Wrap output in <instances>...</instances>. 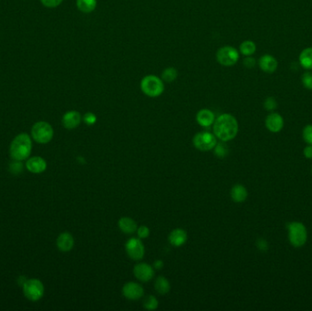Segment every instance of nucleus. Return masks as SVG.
I'll list each match as a JSON object with an SVG mask.
<instances>
[{"label": "nucleus", "mask_w": 312, "mask_h": 311, "mask_svg": "<svg viewBox=\"0 0 312 311\" xmlns=\"http://www.w3.org/2000/svg\"><path fill=\"white\" fill-rule=\"evenodd\" d=\"M97 0H77L76 6L78 9L85 14L93 12L97 8Z\"/></svg>", "instance_id": "412c9836"}, {"label": "nucleus", "mask_w": 312, "mask_h": 311, "mask_svg": "<svg viewBox=\"0 0 312 311\" xmlns=\"http://www.w3.org/2000/svg\"><path fill=\"white\" fill-rule=\"evenodd\" d=\"M26 167L32 173H41L47 169V162L40 156H34L27 161Z\"/></svg>", "instance_id": "ddd939ff"}, {"label": "nucleus", "mask_w": 312, "mask_h": 311, "mask_svg": "<svg viewBox=\"0 0 312 311\" xmlns=\"http://www.w3.org/2000/svg\"><path fill=\"white\" fill-rule=\"evenodd\" d=\"M260 67L265 72L272 73L277 68V61L274 57L270 55H264L260 58Z\"/></svg>", "instance_id": "a211bd4d"}, {"label": "nucleus", "mask_w": 312, "mask_h": 311, "mask_svg": "<svg viewBox=\"0 0 312 311\" xmlns=\"http://www.w3.org/2000/svg\"><path fill=\"white\" fill-rule=\"evenodd\" d=\"M158 299L156 296L151 295V296H146L143 299V308L147 311H155L158 308Z\"/></svg>", "instance_id": "a878e982"}, {"label": "nucleus", "mask_w": 312, "mask_h": 311, "mask_svg": "<svg viewBox=\"0 0 312 311\" xmlns=\"http://www.w3.org/2000/svg\"><path fill=\"white\" fill-rule=\"evenodd\" d=\"M214 134L216 138L222 141L233 140L238 133V122L237 119L228 113L218 116L214 122Z\"/></svg>", "instance_id": "f257e3e1"}, {"label": "nucleus", "mask_w": 312, "mask_h": 311, "mask_svg": "<svg viewBox=\"0 0 312 311\" xmlns=\"http://www.w3.org/2000/svg\"><path fill=\"white\" fill-rule=\"evenodd\" d=\"M308 233L302 223L293 222L289 225V239L292 245L300 247L307 242Z\"/></svg>", "instance_id": "423d86ee"}, {"label": "nucleus", "mask_w": 312, "mask_h": 311, "mask_svg": "<svg viewBox=\"0 0 312 311\" xmlns=\"http://www.w3.org/2000/svg\"><path fill=\"white\" fill-rule=\"evenodd\" d=\"M256 44L250 40H245L240 45V52L245 56H251L256 52Z\"/></svg>", "instance_id": "393cba45"}, {"label": "nucleus", "mask_w": 312, "mask_h": 311, "mask_svg": "<svg viewBox=\"0 0 312 311\" xmlns=\"http://www.w3.org/2000/svg\"><path fill=\"white\" fill-rule=\"evenodd\" d=\"M44 285L37 278H31L24 282L23 293L30 301H37L44 295Z\"/></svg>", "instance_id": "39448f33"}, {"label": "nucleus", "mask_w": 312, "mask_h": 311, "mask_svg": "<svg viewBox=\"0 0 312 311\" xmlns=\"http://www.w3.org/2000/svg\"><path fill=\"white\" fill-rule=\"evenodd\" d=\"M216 60L224 67L234 66L239 59V52L231 46H224L216 52Z\"/></svg>", "instance_id": "0eeeda50"}, {"label": "nucleus", "mask_w": 312, "mask_h": 311, "mask_svg": "<svg viewBox=\"0 0 312 311\" xmlns=\"http://www.w3.org/2000/svg\"><path fill=\"white\" fill-rule=\"evenodd\" d=\"M266 126L270 132L278 133L282 130L283 126H284V120L278 113L273 112L267 117Z\"/></svg>", "instance_id": "4468645a"}, {"label": "nucleus", "mask_w": 312, "mask_h": 311, "mask_svg": "<svg viewBox=\"0 0 312 311\" xmlns=\"http://www.w3.org/2000/svg\"><path fill=\"white\" fill-rule=\"evenodd\" d=\"M186 240H187V234L186 231L182 228L173 230L168 237L169 243L176 247L182 246L183 244H186Z\"/></svg>", "instance_id": "f3484780"}, {"label": "nucleus", "mask_w": 312, "mask_h": 311, "mask_svg": "<svg viewBox=\"0 0 312 311\" xmlns=\"http://www.w3.org/2000/svg\"><path fill=\"white\" fill-rule=\"evenodd\" d=\"M122 295L127 299L138 300L144 295V290L140 284L136 282H128L122 288Z\"/></svg>", "instance_id": "9d476101"}, {"label": "nucleus", "mask_w": 312, "mask_h": 311, "mask_svg": "<svg viewBox=\"0 0 312 311\" xmlns=\"http://www.w3.org/2000/svg\"><path fill=\"white\" fill-rule=\"evenodd\" d=\"M215 114L214 112L208 109H202L196 114V121L202 127H209L215 122Z\"/></svg>", "instance_id": "dca6fc26"}, {"label": "nucleus", "mask_w": 312, "mask_h": 311, "mask_svg": "<svg viewBox=\"0 0 312 311\" xmlns=\"http://www.w3.org/2000/svg\"><path fill=\"white\" fill-rule=\"evenodd\" d=\"M299 62L306 69H312V48H308L300 53Z\"/></svg>", "instance_id": "5701e85b"}, {"label": "nucleus", "mask_w": 312, "mask_h": 311, "mask_svg": "<svg viewBox=\"0 0 312 311\" xmlns=\"http://www.w3.org/2000/svg\"><path fill=\"white\" fill-rule=\"evenodd\" d=\"M32 150V141L29 134L17 135L10 144L9 154L12 159L21 162L30 157Z\"/></svg>", "instance_id": "f03ea898"}, {"label": "nucleus", "mask_w": 312, "mask_h": 311, "mask_svg": "<svg viewBox=\"0 0 312 311\" xmlns=\"http://www.w3.org/2000/svg\"><path fill=\"white\" fill-rule=\"evenodd\" d=\"M302 83L305 88L308 89H312V73L307 72L302 76Z\"/></svg>", "instance_id": "c756f323"}, {"label": "nucleus", "mask_w": 312, "mask_h": 311, "mask_svg": "<svg viewBox=\"0 0 312 311\" xmlns=\"http://www.w3.org/2000/svg\"><path fill=\"white\" fill-rule=\"evenodd\" d=\"M141 90L150 98L161 96L164 91V81L156 75H147L141 79Z\"/></svg>", "instance_id": "7ed1b4c3"}, {"label": "nucleus", "mask_w": 312, "mask_h": 311, "mask_svg": "<svg viewBox=\"0 0 312 311\" xmlns=\"http://www.w3.org/2000/svg\"><path fill=\"white\" fill-rule=\"evenodd\" d=\"M155 288L156 290L161 295H165L167 294L170 289H171V285L169 280L164 277V276H158L155 282Z\"/></svg>", "instance_id": "4be33fe9"}, {"label": "nucleus", "mask_w": 312, "mask_h": 311, "mask_svg": "<svg viewBox=\"0 0 312 311\" xmlns=\"http://www.w3.org/2000/svg\"><path fill=\"white\" fill-rule=\"evenodd\" d=\"M303 138L305 141L312 145V125H308L303 130Z\"/></svg>", "instance_id": "c85d7f7f"}, {"label": "nucleus", "mask_w": 312, "mask_h": 311, "mask_svg": "<svg viewBox=\"0 0 312 311\" xmlns=\"http://www.w3.org/2000/svg\"><path fill=\"white\" fill-rule=\"evenodd\" d=\"M137 235L140 239L147 238L150 236V229L145 225H141L139 228H137Z\"/></svg>", "instance_id": "473e14b6"}, {"label": "nucleus", "mask_w": 312, "mask_h": 311, "mask_svg": "<svg viewBox=\"0 0 312 311\" xmlns=\"http://www.w3.org/2000/svg\"><path fill=\"white\" fill-rule=\"evenodd\" d=\"M82 117L79 111H69L62 117V124L68 130H73L82 122Z\"/></svg>", "instance_id": "f8f14e48"}, {"label": "nucleus", "mask_w": 312, "mask_h": 311, "mask_svg": "<svg viewBox=\"0 0 312 311\" xmlns=\"http://www.w3.org/2000/svg\"><path fill=\"white\" fill-rule=\"evenodd\" d=\"M247 197V190L242 185H236L231 190V198L236 203H243Z\"/></svg>", "instance_id": "aec40b11"}, {"label": "nucleus", "mask_w": 312, "mask_h": 311, "mask_svg": "<svg viewBox=\"0 0 312 311\" xmlns=\"http://www.w3.org/2000/svg\"><path fill=\"white\" fill-rule=\"evenodd\" d=\"M304 156L308 159H312V145H309L304 149Z\"/></svg>", "instance_id": "f704fd0d"}, {"label": "nucleus", "mask_w": 312, "mask_h": 311, "mask_svg": "<svg viewBox=\"0 0 312 311\" xmlns=\"http://www.w3.org/2000/svg\"><path fill=\"white\" fill-rule=\"evenodd\" d=\"M193 143L197 150L202 152H208L215 148L217 141L215 134L208 132H201L194 135Z\"/></svg>", "instance_id": "6e6552de"}, {"label": "nucleus", "mask_w": 312, "mask_h": 311, "mask_svg": "<svg viewBox=\"0 0 312 311\" xmlns=\"http://www.w3.org/2000/svg\"><path fill=\"white\" fill-rule=\"evenodd\" d=\"M125 250L128 257L134 261L142 259L145 254L144 245L139 238L129 239L125 244Z\"/></svg>", "instance_id": "1a4fd4ad"}, {"label": "nucleus", "mask_w": 312, "mask_h": 311, "mask_svg": "<svg viewBox=\"0 0 312 311\" xmlns=\"http://www.w3.org/2000/svg\"><path fill=\"white\" fill-rule=\"evenodd\" d=\"M163 267H164V262L162 260H156V262H155L154 267L156 269H161Z\"/></svg>", "instance_id": "e433bc0d"}, {"label": "nucleus", "mask_w": 312, "mask_h": 311, "mask_svg": "<svg viewBox=\"0 0 312 311\" xmlns=\"http://www.w3.org/2000/svg\"><path fill=\"white\" fill-rule=\"evenodd\" d=\"M258 247L260 248V250H266L268 248V244L265 240L260 239V241L258 242Z\"/></svg>", "instance_id": "c9c22d12"}, {"label": "nucleus", "mask_w": 312, "mask_h": 311, "mask_svg": "<svg viewBox=\"0 0 312 311\" xmlns=\"http://www.w3.org/2000/svg\"><path fill=\"white\" fill-rule=\"evenodd\" d=\"M40 1L46 8H53L59 7L63 0H40Z\"/></svg>", "instance_id": "2f4dec72"}, {"label": "nucleus", "mask_w": 312, "mask_h": 311, "mask_svg": "<svg viewBox=\"0 0 312 311\" xmlns=\"http://www.w3.org/2000/svg\"><path fill=\"white\" fill-rule=\"evenodd\" d=\"M120 229L126 235H132L137 231V224L130 217H121L118 223Z\"/></svg>", "instance_id": "6ab92c4d"}, {"label": "nucleus", "mask_w": 312, "mask_h": 311, "mask_svg": "<svg viewBox=\"0 0 312 311\" xmlns=\"http://www.w3.org/2000/svg\"><path fill=\"white\" fill-rule=\"evenodd\" d=\"M264 106H265V109L268 110V111H274L276 108H277V101H276L275 98H273V97H269V98H268V99L266 100L265 104H264Z\"/></svg>", "instance_id": "7c9ffc66"}, {"label": "nucleus", "mask_w": 312, "mask_h": 311, "mask_svg": "<svg viewBox=\"0 0 312 311\" xmlns=\"http://www.w3.org/2000/svg\"><path fill=\"white\" fill-rule=\"evenodd\" d=\"M83 121L87 124V125H93L95 124L97 121L96 115L92 112H87L84 114L83 116Z\"/></svg>", "instance_id": "cd10ccee"}, {"label": "nucleus", "mask_w": 312, "mask_h": 311, "mask_svg": "<svg viewBox=\"0 0 312 311\" xmlns=\"http://www.w3.org/2000/svg\"><path fill=\"white\" fill-rule=\"evenodd\" d=\"M243 64L245 65V67L248 68V69H252L255 67L256 65V60L254 58H250L247 56V58H245L243 61Z\"/></svg>", "instance_id": "72a5a7b5"}, {"label": "nucleus", "mask_w": 312, "mask_h": 311, "mask_svg": "<svg viewBox=\"0 0 312 311\" xmlns=\"http://www.w3.org/2000/svg\"><path fill=\"white\" fill-rule=\"evenodd\" d=\"M135 277L141 282H148L155 276V269L146 263H139L134 268Z\"/></svg>", "instance_id": "9b49d317"}, {"label": "nucleus", "mask_w": 312, "mask_h": 311, "mask_svg": "<svg viewBox=\"0 0 312 311\" xmlns=\"http://www.w3.org/2000/svg\"><path fill=\"white\" fill-rule=\"evenodd\" d=\"M57 246L61 252H69L74 246V238L69 233L64 232L57 238Z\"/></svg>", "instance_id": "2eb2a0df"}, {"label": "nucleus", "mask_w": 312, "mask_h": 311, "mask_svg": "<svg viewBox=\"0 0 312 311\" xmlns=\"http://www.w3.org/2000/svg\"><path fill=\"white\" fill-rule=\"evenodd\" d=\"M178 77V71L175 68L168 67L164 69V71L162 72V80L164 82L171 83L173 82Z\"/></svg>", "instance_id": "b1692460"}, {"label": "nucleus", "mask_w": 312, "mask_h": 311, "mask_svg": "<svg viewBox=\"0 0 312 311\" xmlns=\"http://www.w3.org/2000/svg\"><path fill=\"white\" fill-rule=\"evenodd\" d=\"M228 154V149L224 143H216L215 146V155L219 158H224Z\"/></svg>", "instance_id": "bb28decb"}, {"label": "nucleus", "mask_w": 312, "mask_h": 311, "mask_svg": "<svg viewBox=\"0 0 312 311\" xmlns=\"http://www.w3.org/2000/svg\"><path fill=\"white\" fill-rule=\"evenodd\" d=\"M31 135L37 143L46 144L52 141L54 131L50 123L46 121H37L32 126Z\"/></svg>", "instance_id": "20e7f679"}]
</instances>
